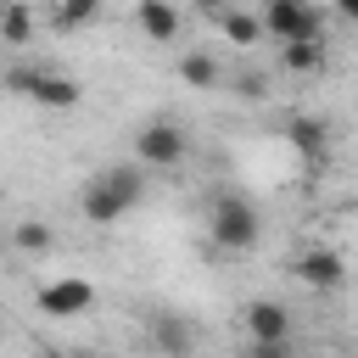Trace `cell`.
Returning a JSON list of instances; mask_svg holds the SVG:
<instances>
[{
    "label": "cell",
    "instance_id": "1",
    "mask_svg": "<svg viewBox=\"0 0 358 358\" xmlns=\"http://www.w3.org/2000/svg\"><path fill=\"white\" fill-rule=\"evenodd\" d=\"M140 201H145V179H140L134 162H112V168H101V173L84 185V196H78V207H84L90 224H117V218L134 213Z\"/></svg>",
    "mask_w": 358,
    "mask_h": 358
},
{
    "label": "cell",
    "instance_id": "2",
    "mask_svg": "<svg viewBox=\"0 0 358 358\" xmlns=\"http://www.w3.org/2000/svg\"><path fill=\"white\" fill-rule=\"evenodd\" d=\"M207 235H213L218 252H252L257 235H263V218H257V207H252L246 196L218 190L213 207H207Z\"/></svg>",
    "mask_w": 358,
    "mask_h": 358
},
{
    "label": "cell",
    "instance_id": "3",
    "mask_svg": "<svg viewBox=\"0 0 358 358\" xmlns=\"http://www.w3.org/2000/svg\"><path fill=\"white\" fill-rule=\"evenodd\" d=\"M0 84H6L11 95H28V101L50 106V112H73V106L84 101L78 78H67V73H56V67H34V62L6 67V78H0Z\"/></svg>",
    "mask_w": 358,
    "mask_h": 358
},
{
    "label": "cell",
    "instance_id": "4",
    "mask_svg": "<svg viewBox=\"0 0 358 358\" xmlns=\"http://www.w3.org/2000/svg\"><path fill=\"white\" fill-rule=\"evenodd\" d=\"M257 28L280 45H308V39H324V11L302 0H268L257 11Z\"/></svg>",
    "mask_w": 358,
    "mask_h": 358
},
{
    "label": "cell",
    "instance_id": "5",
    "mask_svg": "<svg viewBox=\"0 0 358 358\" xmlns=\"http://www.w3.org/2000/svg\"><path fill=\"white\" fill-rule=\"evenodd\" d=\"M185 151H190V134H185L179 123H168V117H157V123H145V129L134 134V157H140L145 168H179Z\"/></svg>",
    "mask_w": 358,
    "mask_h": 358
},
{
    "label": "cell",
    "instance_id": "6",
    "mask_svg": "<svg viewBox=\"0 0 358 358\" xmlns=\"http://www.w3.org/2000/svg\"><path fill=\"white\" fill-rule=\"evenodd\" d=\"M39 313L45 319H78V313H90L95 308V285L90 280H78V274H67V280H50V285H39Z\"/></svg>",
    "mask_w": 358,
    "mask_h": 358
},
{
    "label": "cell",
    "instance_id": "7",
    "mask_svg": "<svg viewBox=\"0 0 358 358\" xmlns=\"http://www.w3.org/2000/svg\"><path fill=\"white\" fill-rule=\"evenodd\" d=\"M291 274H296L308 291H336V285H347V263H341L336 246H308V252H296Z\"/></svg>",
    "mask_w": 358,
    "mask_h": 358
},
{
    "label": "cell",
    "instance_id": "8",
    "mask_svg": "<svg viewBox=\"0 0 358 358\" xmlns=\"http://www.w3.org/2000/svg\"><path fill=\"white\" fill-rule=\"evenodd\" d=\"M246 336H252V347H280V341H291V313L280 302L257 296V302H246Z\"/></svg>",
    "mask_w": 358,
    "mask_h": 358
},
{
    "label": "cell",
    "instance_id": "9",
    "mask_svg": "<svg viewBox=\"0 0 358 358\" xmlns=\"http://www.w3.org/2000/svg\"><path fill=\"white\" fill-rule=\"evenodd\" d=\"M151 347L162 352V358H190L196 352V324L190 319H179V313H151Z\"/></svg>",
    "mask_w": 358,
    "mask_h": 358
},
{
    "label": "cell",
    "instance_id": "10",
    "mask_svg": "<svg viewBox=\"0 0 358 358\" xmlns=\"http://www.w3.org/2000/svg\"><path fill=\"white\" fill-rule=\"evenodd\" d=\"M134 22H140V34H145L151 45H173V39H179V11H173L168 0H140V6H134Z\"/></svg>",
    "mask_w": 358,
    "mask_h": 358
},
{
    "label": "cell",
    "instance_id": "11",
    "mask_svg": "<svg viewBox=\"0 0 358 358\" xmlns=\"http://www.w3.org/2000/svg\"><path fill=\"white\" fill-rule=\"evenodd\" d=\"M285 140L308 157V162H324V145H330V129H324V117H291L285 123Z\"/></svg>",
    "mask_w": 358,
    "mask_h": 358
},
{
    "label": "cell",
    "instance_id": "12",
    "mask_svg": "<svg viewBox=\"0 0 358 358\" xmlns=\"http://www.w3.org/2000/svg\"><path fill=\"white\" fill-rule=\"evenodd\" d=\"M213 22L224 28V39H229V45H257V39H263L257 17H252V11H241V6H213Z\"/></svg>",
    "mask_w": 358,
    "mask_h": 358
},
{
    "label": "cell",
    "instance_id": "13",
    "mask_svg": "<svg viewBox=\"0 0 358 358\" xmlns=\"http://www.w3.org/2000/svg\"><path fill=\"white\" fill-rule=\"evenodd\" d=\"M90 22H101V0H62V6H50V28L56 34H78Z\"/></svg>",
    "mask_w": 358,
    "mask_h": 358
},
{
    "label": "cell",
    "instance_id": "14",
    "mask_svg": "<svg viewBox=\"0 0 358 358\" xmlns=\"http://www.w3.org/2000/svg\"><path fill=\"white\" fill-rule=\"evenodd\" d=\"M179 78L190 84V90H218V78H224V67L207 56V50H185L179 56Z\"/></svg>",
    "mask_w": 358,
    "mask_h": 358
},
{
    "label": "cell",
    "instance_id": "15",
    "mask_svg": "<svg viewBox=\"0 0 358 358\" xmlns=\"http://www.w3.org/2000/svg\"><path fill=\"white\" fill-rule=\"evenodd\" d=\"M280 67L285 73H319L324 67V39H308V45H280Z\"/></svg>",
    "mask_w": 358,
    "mask_h": 358
},
{
    "label": "cell",
    "instance_id": "16",
    "mask_svg": "<svg viewBox=\"0 0 358 358\" xmlns=\"http://www.w3.org/2000/svg\"><path fill=\"white\" fill-rule=\"evenodd\" d=\"M11 246H17V252H28V257H45V252L56 246V229H50V224H39V218H22V224L11 229Z\"/></svg>",
    "mask_w": 358,
    "mask_h": 358
},
{
    "label": "cell",
    "instance_id": "17",
    "mask_svg": "<svg viewBox=\"0 0 358 358\" xmlns=\"http://www.w3.org/2000/svg\"><path fill=\"white\" fill-rule=\"evenodd\" d=\"M0 39L6 45H28L34 39V11L28 6H0Z\"/></svg>",
    "mask_w": 358,
    "mask_h": 358
},
{
    "label": "cell",
    "instance_id": "18",
    "mask_svg": "<svg viewBox=\"0 0 358 358\" xmlns=\"http://www.w3.org/2000/svg\"><path fill=\"white\" fill-rule=\"evenodd\" d=\"M246 358H291V341H280V347H252Z\"/></svg>",
    "mask_w": 358,
    "mask_h": 358
},
{
    "label": "cell",
    "instance_id": "19",
    "mask_svg": "<svg viewBox=\"0 0 358 358\" xmlns=\"http://www.w3.org/2000/svg\"><path fill=\"white\" fill-rule=\"evenodd\" d=\"M241 95H263V73H246L241 78Z\"/></svg>",
    "mask_w": 358,
    "mask_h": 358
},
{
    "label": "cell",
    "instance_id": "20",
    "mask_svg": "<svg viewBox=\"0 0 358 358\" xmlns=\"http://www.w3.org/2000/svg\"><path fill=\"white\" fill-rule=\"evenodd\" d=\"M341 17H347V22H358V0H347V6H341Z\"/></svg>",
    "mask_w": 358,
    "mask_h": 358
},
{
    "label": "cell",
    "instance_id": "21",
    "mask_svg": "<svg viewBox=\"0 0 358 358\" xmlns=\"http://www.w3.org/2000/svg\"><path fill=\"white\" fill-rule=\"evenodd\" d=\"M84 358H101V352H84Z\"/></svg>",
    "mask_w": 358,
    "mask_h": 358
}]
</instances>
